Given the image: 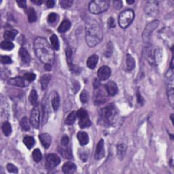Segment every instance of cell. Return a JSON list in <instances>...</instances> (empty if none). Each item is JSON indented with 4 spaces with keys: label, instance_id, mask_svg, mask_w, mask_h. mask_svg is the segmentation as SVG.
I'll list each match as a JSON object with an SVG mask.
<instances>
[{
    "label": "cell",
    "instance_id": "54",
    "mask_svg": "<svg viewBox=\"0 0 174 174\" xmlns=\"http://www.w3.org/2000/svg\"><path fill=\"white\" fill-rule=\"evenodd\" d=\"M44 69H45L46 71H51L52 69L51 64H45V65H44Z\"/></svg>",
    "mask_w": 174,
    "mask_h": 174
},
{
    "label": "cell",
    "instance_id": "57",
    "mask_svg": "<svg viewBox=\"0 0 174 174\" xmlns=\"http://www.w3.org/2000/svg\"><path fill=\"white\" fill-rule=\"evenodd\" d=\"M126 2H127L128 4H133L135 2L134 1H127Z\"/></svg>",
    "mask_w": 174,
    "mask_h": 174
},
{
    "label": "cell",
    "instance_id": "28",
    "mask_svg": "<svg viewBox=\"0 0 174 174\" xmlns=\"http://www.w3.org/2000/svg\"><path fill=\"white\" fill-rule=\"evenodd\" d=\"M2 131L4 133L5 136L8 137L10 136V135L12 133V126L8 122H5L2 125Z\"/></svg>",
    "mask_w": 174,
    "mask_h": 174
},
{
    "label": "cell",
    "instance_id": "27",
    "mask_svg": "<svg viewBox=\"0 0 174 174\" xmlns=\"http://www.w3.org/2000/svg\"><path fill=\"white\" fill-rule=\"evenodd\" d=\"M23 142L25 143V145L27 146V148L28 149H31L33 146L35 145V139L31 136H25L23 139Z\"/></svg>",
    "mask_w": 174,
    "mask_h": 174
},
{
    "label": "cell",
    "instance_id": "32",
    "mask_svg": "<svg viewBox=\"0 0 174 174\" xmlns=\"http://www.w3.org/2000/svg\"><path fill=\"white\" fill-rule=\"evenodd\" d=\"M0 47H1L2 50H4V51H12L14 48V47H15V45H14V44L12 42H10V41L5 40L2 42Z\"/></svg>",
    "mask_w": 174,
    "mask_h": 174
},
{
    "label": "cell",
    "instance_id": "37",
    "mask_svg": "<svg viewBox=\"0 0 174 174\" xmlns=\"http://www.w3.org/2000/svg\"><path fill=\"white\" fill-rule=\"evenodd\" d=\"M32 156H33V159L34 160V161L37 162V163L40 162L42 158V153H41V152L39 149H35V150L33 151Z\"/></svg>",
    "mask_w": 174,
    "mask_h": 174
},
{
    "label": "cell",
    "instance_id": "14",
    "mask_svg": "<svg viewBox=\"0 0 174 174\" xmlns=\"http://www.w3.org/2000/svg\"><path fill=\"white\" fill-rule=\"evenodd\" d=\"M105 88L107 91V93L110 96H114L118 93V87L117 84L113 81H110L107 82L105 85Z\"/></svg>",
    "mask_w": 174,
    "mask_h": 174
},
{
    "label": "cell",
    "instance_id": "42",
    "mask_svg": "<svg viewBox=\"0 0 174 174\" xmlns=\"http://www.w3.org/2000/svg\"><path fill=\"white\" fill-rule=\"evenodd\" d=\"M6 169L8 170V172L9 173H18V169L15 165H14L12 163H8L6 165Z\"/></svg>",
    "mask_w": 174,
    "mask_h": 174
},
{
    "label": "cell",
    "instance_id": "50",
    "mask_svg": "<svg viewBox=\"0 0 174 174\" xmlns=\"http://www.w3.org/2000/svg\"><path fill=\"white\" fill-rule=\"evenodd\" d=\"M16 3H17L18 6L20 8H24V9L27 8V2L26 1H17L16 2Z\"/></svg>",
    "mask_w": 174,
    "mask_h": 174
},
{
    "label": "cell",
    "instance_id": "48",
    "mask_svg": "<svg viewBox=\"0 0 174 174\" xmlns=\"http://www.w3.org/2000/svg\"><path fill=\"white\" fill-rule=\"evenodd\" d=\"M61 144L63 146H67L68 143H69V138L67 136V135H63L62 137L61 140Z\"/></svg>",
    "mask_w": 174,
    "mask_h": 174
},
{
    "label": "cell",
    "instance_id": "52",
    "mask_svg": "<svg viewBox=\"0 0 174 174\" xmlns=\"http://www.w3.org/2000/svg\"><path fill=\"white\" fill-rule=\"evenodd\" d=\"M80 159L82 160V161H86L88 159V155L86 152H83V153H82V154L80 155Z\"/></svg>",
    "mask_w": 174,
    "mask_h": 174
},
{
    "label": "cell",
    "instance_id": "10",
    "mask_svg": "<svg viewBox=\"0 0 174 174\" xmlns=\"http://www.w3.org/2000/svg\"><path fill=\"white\" fill-rule=\"evenodd\" d=\"M29 120L30 123H31V125L34 126V128H39L40 121V112L39 109H38L37 107H35V108L31 110Z\"/></svg>",
    "mask_w": 174,
    "mask_h": 174
},
{
    "label": "cell",
    "instance_id": "35",
    "mask_svg": "<svg viewBox=\"0 0 174 174\" xmlns=\"http://www.w3.org/2000/svg\"><path fill=\"white\" fill-rule=\"evenodd\" d=\"M50 40H51V45L52 47L53 48V49L58 51L59 49V38L56 35L54 34L52 35V36L50 38Z\"/></svg>",
    "mask_w": 174,
    "mask_h": 174
},
{
    "label": "cell",
    "instance_id": "55",
    "mask_svg": "<svg viewBox=\"0 0 174 174\" xmlns=\"http://www.w3.org/2000/svg\"><path fill=\"white\" fill-rule=\"evenodd\" d=\"M137 100H138V102H139V103H140V104H142V103H143V98H142V97L140 95V94L138 93H137Z\"/></svg>",
    "mask_w": 174,
    "mask_h": 174
},
{
    "label": "cell",
    "instance_id": "34",
    "mask_svg": "<svg viewBox=\"0 0 174 174\" xmlns=\"http://www.w3.org/2000/svg\"><path fill=\"white\" fill-rule=\"evenodd\" d=\"M59 104H60L59 95H58L57 93H55L54 97L52 100V107H53V110H54V111H57L58 109H59Z\"/></svg>",
    "mask_w": 174,
    "mask_h": 174
},
{
    "label": "cell",
    "instance_id": "45",
    "mask_svg": "<svg viewBox=\"0 0 174 174\" xmlns=\"http://www.w3.org/2000/svg\"><path fill=\"white\" fill-rule=\"evenodd\" d=\"M1 61L4 64H10L12 63V61L10 57L8 56H2L1 57Z\"/></svg>",
    "mask_w": 174,
    "mask_h": 174
},
{
    "label": "cell",
    "instance_id": "1",
    "mask_svg": "<svg viewBox=\"0 0 174 174\" xmlns=\"http://www.w3.org/2000/svg\"><path fill=\"white\" fill-rule=\"evenodd\" d=\"M35 54L41 61L45 64H51L54 59V49L44 38L38 37L34 41Z\"/></svg>",
    "mask_w": 174,
    "mask_h": 174
},
{
    "label": "cell",
    "instance_id": "16",
    "mask_svg": "<svg viewBox=\"0 0 174 174\" xmlns=\"http://www.w3.org/2000/svg\"><path fill=\"white\" fill-rule=\"evenodd\" d=\"M76 165L71 162H67L63 165L62 170L64 173L70 174L73 173L76 171Z\"/></svg>",
    "mask_w": 174,
    "mask_h": 174
},
{
    "label": "cell",
    "instance_id": "39",
    "mask_svg": "<svg viewBox=\"0 0 174 174\" xmlns=\"http://www.w3.org/2000/svg\"><path fill=\"white\" fill-rule=\"evenodd\" d=\"M80 99L82 103H87L88 101V95L87 92L85 90H83L82 91V93L80 95Z\"/></svg>",
    "mask_w": 174,
    "mask_h": 174
},
{
    "label": "cell",
    "instance_id": "40",
    "mask_svg": "<svg viewBox=\"0 0 174 174\" xmlns=\"http://www.w3.org/2000/svg\"><path fill=\"white\" fill-rule=\"evenodd\" d=\"M73 1L71 0H61L59 2V4L61 5V7L63 8H68L72 5Z\"/></svg>",
    "mask_w": 174,
    "mask_h": 174
},
{
    "label": "cell",
    "instance_id": "49",
    "mask_svg": "<svg viewBox=\"0 0 174 174\" xmlns=\"http://www.w3.org/2000/svg\"><path fill=\"white\" fill-rule=\"evenodd\" d=\"M123 3L121 1H115L114 2V7L116 9H120V8H122Z\"/></svg>",
    "mask_w": 174,
    "mask_h": 174
},
{
    "label": "cell",
    "instance_id": "20",
    "mask_svg": "<svg viewBox=\"0 0 174 174\" xmlns=\"http://www.w3.org/2000/svg\"><path fill=\"white\" fill-rule=\"evenodd\" d=\"M98 61H99V57L96 54L91 55V56L88 58L87 61V67L90 69H94L96 67Z\"/></svg>",
    "mask_w": 174,
    "mask_h": 174
},
{
    "label": "cell",
    "instance_id": "12",
    "mask_svg": "<svg viewBox=\"0 0 174 174\" xmlns=\"http://www.w3.org/2000/svg\"><path fill=\"white\" fill-rule=\"evenodd\" d=\"M105 155V150H104V140H101L97 144L95 158L96 160L101 159Z\"/></svg>",
    "mask_w": 174,
    "mask_h": 174
},
{
    "label": "cell",
    "instance_id": "41",
    "mask_svg": "<svg viewBox=\"0 0 174 174\" xmlns=\"http://www.w3.org/2000/svg\"><path fill=\"white\" fill-rule=\"evenodd\" d=\"M58 18V15L56 13H51L48 16V18H47V21L49 23H54L57 21Z\"/></svg>",
    "mask_w": 174,
    "mask_h": 174
},
{
    "label": "cell",
    "instance_id": "19",
    "mask_svg": "<svg viewBox=\"0 0 174 174\" xmlns=\"http://www.w3.org/2000/svg\"><path fill=\"white\" fill-rule=\"evenodd\" d=\"M77 137L79 141V143L82 146H85L89 142V137L86 132L80 131L77 134Z\"/></svg>",
    "mask_w": 174,
    "mask_h": 174
},
{
    "label": "cell",
    "instance_id": "22",
    "mask_svg": "<svg viewBox=\"0 0 174 174\" xmlns=\"http://www.w3.org/2000/svg\"><path fill=\"white\" fill-rule=\"evenodd\" d=\"M71 27V23L68 20H64L63 21L59 27L58 29V31L60 33H65L70 29Z\"/></svg>",
    "mask_w": 174,
    "mask_h": 174
},
{
    "label": "cell",
    "instance_id": "24",
    "mask_svg": "<svg viewBox=\"0 0 174 174\" xmlns=\"http://www.w3.org/2000/svg\"><path fill=\"white\" fill-rule=\"evenodd\" d=\"M30 120L27 118V117H24L22 118L20 122V125L22 130L24 131H28L30 129Z\"/></svg>",
    "mask_w": 174,
    "mask_h": 174
},
{
    "label": "cell",
    "instance_id": "53",
    "mask_svg": "<svg viewBox=\"0 0 174 174\" xmlns=\"http://www.w3.org/2000/svg\"><path fill=\"white\" fill-rule=\"evenodd\" d=\"M93 85L94 88H95V89H97V88H99V87H100V82H99L97 79H95V82H94L93 83Z\"/></svg>",
    "mask_w": 174,
    "mask_h": 174
},
{
    "label": "cell",
    "instance_id": "23",
    "mask_svg": "<svg viewBox=\"0 0 174 174\" xmlns=\"http://www.w3.org/2000/svg\"><path fill=\"white\" fill-rule=\"evenodd\" d=\"M51 75H50V74H46V75L41 77L40 83L42 90H45L47 88L50 81H51Z\"/></svg>",
    "mask_w": 174,
    "mask_h": 174
},
{
    "label": "cell",
    "instance_id": "31",
    "mask_svg": "<svg viewBox=\"0 0 174 174\" xmlns=\"http://www.w3.org/2000/svg\"><path fill=\"white\" fill-rule=\"evenodd\" d=\"M76 118V112H71L69 114L67 117L66 118L65 123L67 125H72L74 122H75Z\"/></svg>",
    "mask_w": 174,
    "mask_h": 174
},
{
    "label": "cell",
    "instance_id": "18",
    "mask_svg": "<svg viewBox=\"0 0 174 174\" xmlns=\"http://www.w3.org/2000/svg\"><path fill=\"white\" fill-rule=\"evenodd\" d=\"M19 57H20L22 61L25 63H29L31 61V56H30L29 52L23 47L19 50Z\"/></svg>",
    "mask_w": 174,
    "mask_h": 174
},
{
    "label": "cell",
    "instance_id": "21",
    "mask_svg": "<svg viewBox=\"0 0 174 174\" xmlns=\"http://www.w3.org/2000/svg\"><path fill=\"white\" fill-rule=\"evenodd\" d=\"M126 70L131 71L134 69L135 65V59L131 54H127L126 57Z\"/></svg>",
    "mask_w": 174,
    "mask_h": 174
},
{
    "label": "cell",
    "instance_id": "51",
    "mask_svg": "<svg viewBox=\"0 0 174 174\" xmlns=\"http://www.w3.org/2000/svg\"><path fill=\"white\" fill-rule=\"evenodd\" d=\"M54 5H55V2L53 1V0H48V1L46 2L47 8H52L54 7Z\"/></svg>",
    "mask_w": 174,
    "mask_h": 174
},
{
    "label": "cell",
    "instance_id": "15",
    "mask_svg": "<svg viewBox=\"0 0 174 174\" xmlns=\"http://www.w3.org/2000/svg\"><path fill=\"white\" fill-rule=\"evenodd\" d=\"M39 138L41 143H42V144L44 148L47 149L50 147L52 142V137L51 135H49L48 133L41 134L40 135Z\"/></svg>",
    "mask_w": 174,
    "mask_h": 174
},
{
    "label": "cell",
    "instance_id": "6",
    "mask_svg": "<svg viewBox=\"0 0 174 174\" xmlns=\"http://www.w3.org/2000/svg\"><path fill=\"white\" fill-rule=\"evenodd\" d=\"M173 70L170 69L168 70L166 75V85H167V93L168 99L172 106H173V99H174V84H173Z\"/></svg>",
    "mask_w": 174,
    "mask_h": 174
},
{
    "label": "cell",
    "instance_id": "46",
    "mask_svg": "<svg viewBox=\"0 0 174 174\" xmlns=\"http://www.w3.org/2000/svg\"><path fill=\"white\" fill-rule=\"evenodd\" d=\"M107 26H108L109 28H114L115 27V21L112 17H110L107 20Z\"/></svg>",
    "mask_w": 174,
    "mask_h": 174
},
{
    "label": "cell",
    "instance_id": "33",
    "mask_svg": "<svg viewBox=\"0 0 174 174\" xmlns=\"http://www.w3.org/2000/svg\"><path fill=\"white\" fill-rule=\"evenodd\" d=\"M28 20L29 23H34L37 20L36 12L34 8H30L28 11Z\"/></svg>",
    "mask_w": 174,
    "mask_h": 174
},
{
    "label": "cell",
    "instance_id": "13",
    "mask_svg": "<svg viewBox=\"0 0 174 174\" xmlns=\"http://www.w3.org/2000/svg\"><path fill=\"white\" fill-rule=\"evenodd\" d=\"M46 162L51 167H56L60 163L61 159L57 154H49L46 156Z\"/></svg>",
    "mask_w": 174,
    "mask_h": 174
},
{
    "label": "cell",
    "instance_id": "3",
    "mask_svg": "<svg viewBox=\"0 0 174 174\" xmlns=\"http://www.w3.org/2000/svg\"><path fill=\"white\" fill-rule=\"evenodd\" d=\"M101 117L105 123L107 125L114 124L117 117V112L112 105L105 107L101 112Z\"/></svg>",
    "mask_w": 174,
    "mask_h": 174
},
{
    "label": "cell",
    "instance_id": "30",
    "mask_svg": "<svg viewBox=\"0 0 174 174\" xmlns=\"http://www.w3.org/2000/svg\"><path fill=\"white\" fill-rule=\"evenodd\" d=\"M65 148H64L61 149V153L62 156L67 159H73L72 153H71V150L70 149V148L67 147V146H65Z\"/></svg>",
    "mask_w": 174,
    "mask_h": 174
},
{
    "label": "cell",
    "instance_id": "2",
    "mask_svg": "<svg viewBox=\"0 0 174 174\" xmlns=\"http://www.w3.org/2000/svg\"><path fill=\"white\" fill-rule=\"evenodd\" d=\"M86 41L90 47H94L101 42L103 38V31L96 21H88L86 23Z\"/></svg>",
    "mask_w": 174,
    "mask_h": 174
},
{
    "label": "cell",
    "instance_id": "11",
    "mask_svg": "<svg viewBox=\"0 0 174 174\" xmlns=\"http://www.w3.org/2000/svg\"><path fill=\"white\" fill-rule=\"evenodd\" d=\"M111 69L107 66H102L97 71L98 78L101 81L106 80L111 76Z\"/></svg>",
    "mask_w": 174,
    "mask_h": 174
},
{
    "label": "cell",
    "instance_id": "9",
    "mask_svg": "<svg viewBox=\"0 0 174 174\" xmlns=\"http://www.w3.org/2000/svg\"><path fill=\"white\" fill-rule=\"evenodd\" d=\"M146 14L150 16H156L159 11V4L156 1H148L144 7Z\"/></svg>",
    "mask_w": 174,
    "mask_h": 174
},
{
    "label": "cell",
    "instance_id": "26",
    "mask_svg": "<svg viewBox=\"0 0 174 174\" xmlns=\"http://www.w3.org/2000/svg\"><path fill=\"white\" fill-rule=\"evenodd\" d=\"M126 146L125 144H123V143H121V144L117 146V155L118 159H123L124 158L126 153Z\"/></svg>",
    "mask_w": 174,
    "mask_h": 174
},
{
    "label": "cell",
    "instance_id": "47",
    "mask_svg": "<svg viewBox=\"0 0 174 174\" xmlns=\"http://www.w3.org/2000/svg\"><path fill=\"white\" fill-rule=\"evenodd\" d=\"M70 70H71V71H72V72L75 73V74H79L81 70L80 69L79 67H78V66H76V65H74L73 64L70 65Z\"/></svg>",
    "mask_w": 174,
    "mask_h": 174
},
{
    "label": "cell",
    "instance_id": "25",
    "mask_svg": "<svg viewBox=\"0 0 174 174\" xmlns=\"http://www.w3.org/2000/svg\"><path fill=\"white\" fill-rule=\"evenodd\" d=\"M18 34V31L16 30L12 29V30H8V31H5L4 34V38H5V40L10 41L15 39V38L16 35Z\"/></svg>",
    "mask_w": 174,
    "mask_h": 174
},
{
    "label": "cell",
    "instance_id": "36",
    "mask_svg": "<svg viewBox=\"0 0 174 174\" xmlns=\"http://www.w3.org/2000/svg\"><path fill=\"white\" fill-rule=\"evenodd\" d=\"M29 101L31 102V105H35L37 103L38 101V94L37 92L35 91V90L33 89L31 90V93H30V95L29 96Z\"/></svg>",
    "mask_w": 174,
    "mask_h": 174
},
{
    "label": "cell",
    "instance_id": "5",
    "mask_svg": "<svg viewBox=\"0 0 174 174\" xmlns=\"http://www.w3.org/2000/svg\"><path fill=\"white\" fill-rule=\"evenodd\" d=\"M135 13L132 10H126L120 14L118 17V24L122 29H126L134 20Z\"/></svg>",
    "mask_w": 174,
    "mask_h": 174
},
{
    "label": "cell",
    "instance_id": "44",
    "mask_svg": "<svg viewBox=\"0 0 174 174\" xmlns=\"http://www.w3.org/2000/svg\"><path fill=\"white\" fill-rule=\"evenodd\" d=\"M113 52V45L111 42L107 43V51L106 52V56L107 57H109L111 56V54Z\"/></svg>",
    "mask_w": 174,
    "mask_h": 174
},
{
    "label": "cell",
    "instance_id": "7",
    "mask_svg": "<svg viewBox=\"0 0 174 174\" xmlns=\"http://www.w3.org/2000/svg\"><path fill=\"white\" fill-rule=\"evenodd\" d=\"M76 117L78 118V124L80 127L82 129H85L89 127L91 125V121L88 117V113L84 109H80L76 112Z\"/></svg>",
    "mask_w": 174,
    "mask_h": 174
},
{
    "label": "cell",
    "instance_id": "4",
    "mask_svg": "<svg viewBox=\"0 0 174 174\" xmlns=\"http://www.w3.org/2000/svg\"><path fill=\"white\" fill-rule=\"evenodd\" d=\"M110 2L107 0H95L90 2L88 5V10L94 15L103 13L108 9Z\"/></svg>",
    "mask_w": 174,
    "mask_h": 174
},
{
    "label": "cell",
    "instance_id": "17",
    "mask_svg": "<svg viewBox=\"0 0 174 174\" xmlns=\"http://www.w3.org/2000/svg\"><path fill=\"white\" fill-rule=\"evenodd\" d=\"M8 83L12 86L18 87L23 88L25 87V80L23 78H21L20 76L15 77V78H11L8 80Z\"/></svg>",
    "mask_w": 174,
    "mask_h": 174
},
{
    "label": "cell",
    "instance_id": "56",
    "mask_svg": "<svg viewBox=\"0 0 174 174\" xmlns=\"http://www.w3.org/2000/svg\"><path fill=\"white\" fill-rule=\"evenodd\" d=\"M31 2H32L33 3H34V4H36L38 5H41V4H42V3H43V1H39V0H38H38H37V1H33V0H32Z\"/></svg>",
    "mask_w": 174,
    "mask_h": 174
},
{
    "label": "cell",
    "instance_id": "29",
    "mask_svg": "<svg viewBox=\"0 0 174 174\" xmlns=\"http://www.w3.org/2000/svg\"><path fill=\"white\" fill-rule=\"evenodd\" d=\"M105 101H106V96H105L103 93L102 92L101 90L98 91V92L96 93L95 95V104L103 103Z\"/></svg>",
    "mask_w": 174,
    "mask_h": 174
},
{
    "label": "cell",
    "instance_id": "43",
    "mask_svg": "<svg viewBox=\"0 0 174 174\" xmlns=\"http://www.w3.org/2000/svg\"><path fill=\"white\" fill-rule=\"evenodd\" d=\"M35 78H36V76H35V74L34 73L30 72L24 74V78L29 82H32L35 80Z\"/></svg>",
    "mask_w": 174,
    "mask_h": 174
},
{
    "label": "cell",
    "instance_id": "8",
    "mask_svg": "<svg viewBox=\"0 0 174 174\" xmlns=\"http://www.w3.org/2000/svg\"><path fill=\"white\" fill-rule=\"evenodd\" d=\"M159 21L155 20L154 21L150 22V23H148L147 25H146L144 31H143V33L142 34L143 42H144L145 43H148V41L149 40H150L152 33H153L154 30L156 29L157 26L159 25Z\"/></svg>",
    "mask_w": 174,
    "mask_h": 174
},
{
    "label": "cell",
    "instance_id": "38",
    "mask_svg": "<svg viewBox=\"0 0 174 174\" xmlns=\"http://www.w3.org/2000/svg\"><path fill=\"white\" fill-rule=\"evenodd\" d=\"M66 58H67V61L69 65H71V60H72V50L70 47H67L66 49Z\"/></svg>",
    "mask_w": 174,
    "mask_h": 174
}]
</instances>
